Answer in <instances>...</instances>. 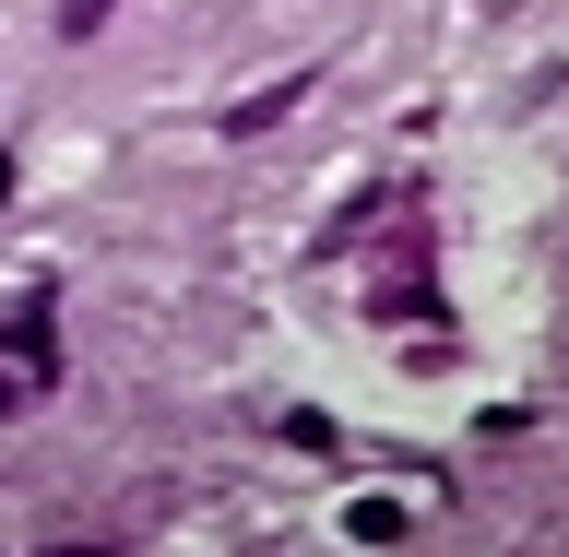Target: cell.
<instances>
[{"label": "cell", "instance_id": "obj_1", "mask_svg": "<svg viewBox=\"0 0 569 557\" xmlns=\"http://www.w3.org/2000/svg\"><path fill=\"white\" fill-rule=\"evenodd\" d=\"M48 380H60V297H48V285H24V297H12V320H0V416L48 404Z\"/></svg>", "mask_w": 569, "mask_h": 557}, {"label": "cell", "instance_id": "obj_2", "mask_svg": "<svg viewBox=\"0 0 569 557\" xmlns=\"http://www.w3.org/2000/svg\"><path fill=\"white\" fill-rule=\"evenodd\" d=\"M368 320H439V273H427V213H416V190L391 202V249L368 261Z\"/></svg>", "mask_w": 569, "mask_h": 557}, {"label": "cell", "instance_id": "obj_3", "mask_svg": "<svg viewBox=\"0 0 569 557\" xmlns=\"http://www.w3.org/2000/svg\"><path fill=\"white\" fill-rule=\"evenodd\" d=\"M297 96H309V71H284V83H249V96L226 107V142H261V131H284V119H297Z\"/></svg>", "mask_w": 569, "mask_h": 557}, {"label": "cell", "instance_id": "obj_4", "mask_svg": "<svg viewBox=\"0 0 569 557\" xmlns=\"http://www.w3.org/2000/svg\"><path fill=\"white\" fill-rule=\"evenodd\" d=\"M345 534H356V546H391V534H403V510H391V498H356Z\"/></svg>", "mask_w": 569, "mask_h": 557}, {"label": "cell", "instance_id": "obj_5", "mask_svg": "<svg viewBox=\"0 0 569 557\" xmlns=\"http://www.w3.org/2000/svg\"><path fill=\"white\" fill-rule=\"evenodd\" d=\"M107 24H119V0H60V36H71V48H83V36H107Z\"/></svg>", "mask_w": 569, "mask_h": 557}, {"label": "cell", "instance_id": "obj_6", "mask_svg": "<svg viewBox=\"0 0 569 557\" xmlns=\"http://www.w3.org/2000/svg\"><path fill=\"white\" fill-rule=\"evenodd\" d=\"M0 202H12V142H0Z\"/></svg>", "mask_w": 569, "mask_h": 557}]
</instances>
